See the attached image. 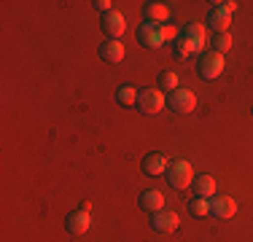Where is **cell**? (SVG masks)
I'll return each mask as SVG.
<instances>
[{
  "instance_id": "1",
  "label": "cell",
  "mask_w": 253,
  "mask_h": 242,
  "mask_svg": "<svg viewBox=\"0 0 253 242\" xmlns=\"http://www.w3.org/2000/svg\"><path fill=\"white\" fill-rule=\"evenodd\" d=\"M194 178L197 175L186 159H172L170 164H167V183H170L172 189H178V191L189 189V186L194 183Z\"/></svg>"
},
{
  "instance_id": "2",
  "label": "cell",
  "mask_w": 253,
  "mask_h": 242,
  "mask_svg": "<svg viewBox=\"0 0 253 242\" xmlns=\"http://www.w3.org/2000/svg\"><path fill=\"white\" fill-rule=\"evenodd\" d=\"M197 73L202 81H215L224 73V54L218 51H202L197 59Z\"/></svg>"
},
{
  "instance_id": "3",
  "label": "cell",
  "mask_w": 253,
  "mask_h": 242,
  "mask_svg": "<svg viewBox=\"0 0 253 242\" xmlns=\"http://www.w3.org/2000/svg\"><path fill=\"white\" fill-rule=\"evenodd\" d=\"M167 105H170L172 113H180V116H186V113H191L197 108V97L191 89H175V92L167 94Z\"/></svg>"
},
{
  "instance_id": "4",
  "label": "cell",
  "mask_w": 253,
  "mask_h": 242,
  "mask_svg": "<svg viewBox=\"0 0 253 242\" xmlns=\"http://www.w3.org/2000/svg\"><path fill=\"white\" fill-rule=\"evenodd\" d=\"M167 97L162 94V89H146V92L137 94V111L146 113V116H154V113H159L162 108H165Z\"/></svg>"
},
{
  "instance_id": "5",
  "label": "cell",
  "mask_w": 253,
  "mask_h": 242,
  "mask_svg": "<svg viewBox=\"0 0 253 242\" xmlns=\"http://www.w3.org/2000/svg\"><path fill=\"white\" fill-rule=\"evenodd\" d=\"M137 43L146 46V48H159L165 43V35H162V24H151V22H143L137 27Z\"/></svg>"
},
{
  "instance_id": "6",
  "label": "cell",
  "mask_w": 253,
  "mask_h": 242,
  "mask_svg": "<svg viewBox=\"0 0 253 242\" xmlns=\"http://www.w3.org/2000/svg\"><path fill=\"white\" fill-rule=\"evenodd\" d=\"M100 27H102V33H105L111 40H119V38L124 35V30H126V22H124L122 14H116V11H108V14H102Z\"/></svg>"
},
{
  "instance_id": "7",
  "label": "cell",
  "mask_w": 253,
  "mask_h": 242,
  "mask_svg": "<svg viewBox=\"0 0 253 242\" xmlns=\"http://www.w3.org/2000/svg\"><path fill=\"white\" fill-rule=\"evenodd\" d=\"M237 213V202L232 197H213L210 199V215L218 218V221H229Z\"/></svg>"
},
{
  "instance_id": "8",
  "label": "cell",
  "mask_w": 253,
  "mask_h": 242,
  "mask_svg": "<svg viewBox=\"0 0 253 242\" xmlns=\"http://www.w3.org/2000/svg\"><path fill=\"white\" fill-rule=\"evenodd\" d=\"M151 226H154L159 234L175 232V229H178V213H175V210H167V207L159 210V213L151 215Z\"/></svg>"
},
{
  "instance_id": "9",
  "label": "cell",
  "mask_w": 253,
  "mask_h": 242,
  "mask_svg": "<svg viewBox=\"0 0 253 242\" xmlns=\"http://www.w3.org/2000/svg\"><path fill=\"white\" fill-rule=\"evenodd\" d=\"M89 226H92V221H89V213H84V210H73V213L65 218V229H68L73 237H81V234H86Z\"/></svg>"
},
{
  "instance_id": "10",
  "label": "cell",
  "mask_w": 253,
  "mask_h": 242,
  "mask_svg": "<svg viewBox=\"0 0 253 242\" xmlns=\"http://www.w3.org/2000/svg\"><path fill=\"white\" fill-rule=\"evenodd\" d=\"M167 16H170V5H167V3L151 0V3H146V5H143V22L162 24V22H167Z\"/></svg>"
},
{
  "instance_id": "11",
  "label": "cell",
  "mask_w": 253,
  "mask_h": 242,
  "mask_svg": "<svg viewBox=\"0 0 253 242\" xmlns=\"http://www.w3.org/2000/svg\"><path fill=\"white\" fill-rule=\"evenodd\" d=\"M140 210L143 213H159V210H165V197H162L159 189H148L140 194Z\"/></svg>"
},
{
  "instance_id": "12",
  "label": "cell",
  "mask_w": 253,
  "mask_h": 242,
  "mask_svg": "<svg viewBox=\"0 0 253 242\" xmlns=\"http://www.w3.org/2000/svg\"><path fill=\"white\" fill-rule=\"evenodd\" d=\"M167 156L165 154H159V151H154V154H148L146 159L140 161V167H143V172L146 175H162V172H167Z\"/></svg>"
},
{
  "instance_id": "13",
  "label": "cell",
  "mask_w": 253,
  "mask_h": 242,
  "mask_svg": "<svg viewBox=\"0 0 253 242\" xmlns=\"http://www.w3.org/2000/svg\"><path fill=\"white\" fill-rule=\"evenodd\" d=\"M100 59L108 65H119L124 59V43H119V40H105V43L100 46Z\"/></svg>"
},
{
  "instance_id": "14",
  "label": "cell",
  "mask_w": 253,
  "mask_h": 242,
  "mask_svg": "<svg viewBox=\"0 0 253 242\" xmlns=\"http://www.w3.org/2000/svg\"><path fill=\"white\" fill-rule=\"evenodd\" d=\"M229 24H232V11H226L218 3H213V8H210V27L215 33H226Z\"/></svg>"
},
{
  "instance_id": "15",
  "label": "cell",
  "mask_w": 253,
  "mask_h": 242,
  "mask_svg": "<svg viewBox=\"0 0 253 242\" xmlns=\"http://www.w3.org/2000/svg\"><path fill=\"white\" fill-rule=\"evenodd\" d=\"M191 191H194V197H200V199H213L215 178H210V175H197L194 183H191Z\"/></svg>"
},
{
  "instance_id": "16",
  "label": "cell",
  "mask_w": 253,
  "mask_h": 242,
  "mask_svg": "<svg viewBox=\"0 0 253 242\" xmlns=\"http://www.w3.org/2000/svg\"><path fill=\"white\" fill-rule=\"evenodd\" d=\"M183 35L191 40V46H194L197 51H202V48H205V40H208V33H205V27H202V24H197V22H194V24H189V27L183 30Z\"/></svg>"
},
{
  "instance_id": "17",
  "label": "cell",
  "mask_w": 253,
  "mask_h": 242,
  "mask_svg": "<svg viewBox=\"0 0 253 242\" xmlns=\"http://www.w3.org/2000/svg\"><path fill=\"white\" fill-rule=\"evenodd\" d=\"M137 94H140V92H137V89L135 86H129V83H124V86H119L116 89V102H119V105H137Z\"/></svg>"
},
{
  "instance_id": "18",
  "label": "cell",
  "mask_w": 253,
  "mask_h": 242,
  "mask_svg": "<svg viewBox=\"0 0 253 242\" xmlns=\"http://www.w3.org/2000/svg\"><path fill=\"white\" fill-rule=\"evenodd\" d=\"M191 54H197V48L191 46V40L186 38L183 33H180V35H178V40H175V59H180V62H186V59H189Z\"/></svg>"
},
{
  "instance_id": "19",
  "label": "cell",
  "mask_w": 253,
  "mask_h": 242,
  "mask_svg": "<svg viewBox=\"0 0 253 242\" xmlns=\"http://www.w3.org/2000/svg\"><path fill=\"white\" fill-rule=\"evenodd\" d=\"M232 48V35L229 33H213V51L226 54Z\"/></svg>"
},
{
  "instance_id": "20",
  "label": "cell",
  "mask_w": 253,
  "mask_h": 242,
  "mask_svg": "<svg viewBox=\"0 0 253 242\" xmlns=\"http://www.w3.org/2000/svg\"><path fill=\"white\" fill-rule=\"evenodd\" d=\"M159 89L162 92H175L178 89V76L175 73H170V70L159 73Z\"/></svg>"
},
{
  "instance_id": "21",
  "label": "cell",
  "mask_w": 253,
  "mask_h": 242,
  "mask_svg": "<svg viewBox=\"0 0 253 242\" xmlns=\"http://www.w3.org/2000/svg\"><path fill=\"white\" fill-rule=\"evenodd\" d=\"M189 213L191 215H197V218H202V215H208L210 213V199H191V204H189Z\"/></svg>"
},
{
  "instance_id": "22",
  "label": "cell",
  "mask_w": 253,
  "mask_h": 242,
  "mask_svg": "<svg viewBox=\"0 0 253 242\" xmlns=\"http://www.w3.org/2000/svg\"><path fill=\"white\" fill-rule=\"evenodd\" d=\"M162 35H165V40H178L180 35L178 24H162Z\"/></svg>"
},
{
  "instance_id": "23",
  "label": "cell",
  "mask_w": 253,
  "mask_h": 242,
  "mask_svg": "<svg viewBox=\"0 0 253 242\" xmlns=\"http://www.w3.org/2000/svg\"><path fill=\"white\" fill-rule=\"evenodd\" d=\"M94 8L97 11H102V14H108V11H111V0H94Z\"/></svg>"
},
{
  "instance_id": "24",
  "label": "cell",
  "mask_w": 253,
  "mask_h": 242,
  "mask_svg": "<svg viewBox=\"0 0 253 242\" xmlns=\"http://www.w3.org/2000/svg\"><path fill=\"white\" fill-rule=\"evenodd\" d=\"M221 8H226V11H232V14H234V11H237V3H234V0H221Z\"/></svg>"
}]
</instances>
